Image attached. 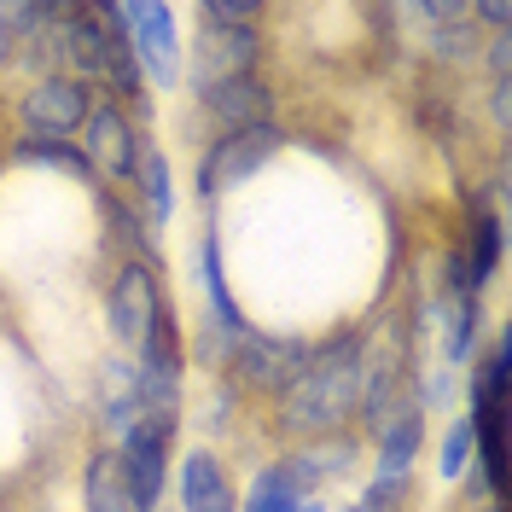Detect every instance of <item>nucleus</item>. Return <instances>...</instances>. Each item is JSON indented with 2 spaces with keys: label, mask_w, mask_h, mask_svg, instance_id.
<instances>
[{
  "label": "nucleus",
  "mask_w": 512,
  "mask_h": 512,
  "mask_svg": "<svg viewBox=\"0 0 512 512\" xmlns=\"http://www.w3.org/2000/svg\"><path fill=\"white\" fill-rule=\"evenodd\" d=\"M140 128H146V123H134V111H123L117 99H99L94 94V105H88V123L76 128V146H82V158H88V169H94L99 187H128Z\"/></svg>",
  "instance_id": "nucleus-8"
},
{
  "label": "nucleus",
  "mask_w": 512,
  "mask_h": 512,
  "mask_svg": "<svg viewBox=\"0 0 512 512\" xmlns=\"http://www.w3.org/2000/svg\"><path fill=\"white\" fill-rule=\"evenodd\" d=\"M88 105H94V88L64 70L24 76V88L12 99V128L30 140H76V128L88 123Z\"/></svg>",
  "instance_id": "nucleus-5"
},
{
  "label": "nucleus",
  "mask_w": 512,
  "mask_h": 512,
  "mask_svg": "<svg viewBox=\"0 0 512 512\" xmlns=\"http://www.w3.org/2000/svg\"><path fill=\"white\" fill-rule=\"evenodd\" d=\"M332 512H367V507H355V501H332Z\"/></svg>",
  "instance_id": "nucleus-24"
},
{
  "label": "nucleus",
  "mask_w": 512,
  "mask_h": 512,
  "mask_svg": "<svg viewBox=\"0 0 512 512\" xmlns=\"http://www.w3.org/2000/svg\"><path fill=\"white\" fill-rule=\"evenodd\" d=\"M297 512H332V501H326V495H309V501H303Z\"/></svg>",
  "instance_id": "nucleus-23"
},
{
  "label": "nucleus",
  "mask_w": 512,
  "mask_h": 512,
  "mask_svg": "<svg viewBox=\"0 0 512 512\" xmlns=\"http://www.w3.org/2000/svg\"><path fill=\"white\" fill-rule=\"evenodd\" d=\"M274 6L262 0H198L192 6V24H227V30H268Z\"/></svg>",
  "instance_id": "nucleus-20"
},
{
  "label": "nucleus",
  "mask_w": 512,
  "mask_h": 512,
  "mask_svg": "<svg viewBox=\"0 0 512 512\" xmlns=\"http://www.w3.org/2000/svg\"><path fill=\"white\" fill-rule=\"evenodd\" d=\"M274 460L291 472V483H297L303 495H326V501H332L338 483L361 478L367 443H361L355 431H332V437H309V443H280Z\"/></svg>",
  "instance_id": "nucleus-9"
},
{
  "label": "nucleus",
  "mask_w": 512,
  "mask_h": 512,
  "mask_svg": "<svg viewBox=\"0 0 512 512\" xmlns=\"http://www.w3.org/2000/svg\"><path fill=\"white\" fill-rule=\"evenodd\" d=\"M239 76H268V30H227V24H198L181 64V94L239 82Z\"/></svg>",
  "instance_id": "nucleus-4"
},
{
  "label": "nucleus",
  "mask_w": 512,
  "mask_h": 512,
  "mask_svg": "<svg viewBox=\"0 0 512 512\" xmlns=\"http://www.w3.org/2000/svg\"><path fill=\"white\" fill-rule=\"evenodd\" d=\"M454 512H507V507H495V501H460Z\"/></svg>",
  "instance_id": "nucleus-22"
},
{
  "label": "nucleus",
  "mask_w": 512,
  "mask_h": 512,
  "mask_svg": "<svg viewBox=\"0 0 512 512\" xmlns=\"http://www.w3.org/2000/svg\"><path fill=\"white\" fill-rule=\"evenodd\" d=\"M245 408H251V402H245L227 379H204V414H192V425H198L204 437H233V431H239L233 414L245 419Z\"/></svg>",
  "instance_id": "nucleus-19"
},
{
  "label": "nucleus",
  "mask_w": 512,
  "mask_h": 512,
  "mask_svg": "<svg viewBox=\"0 0 512 512\" xmlns=\"http://www.w3.org/2000/svg\"><path fill=\"white\" fill-rule=\"evenodd\" d=\"M472 454H478V437H472V419L448 414L443 431H437V483L460 489V478L472 472Z\"/></svg>",
  "instance_id": "nucleus-18"
},
{
  "label": "nucleus",
  "mask_w": 512,
  "mask_h": 512,
  "mask_svg": "<svg viewBox=\"0 0 512 512\" xmlns=\"http://www.w3.org/2000/svg\"><path fill=\"white\" fill-rule=\"evenodd\" d=\"M6 70H18V35H12L6 12H0V76H6Z\"/></svg>",
  "instance_id": "nucleus-21"
},
{
  "label": "nucleus",
  "mask_w": 512,
  "mask_h": 512,
  "mask_svg": "<svg viewBox=\"0 0 512 512\" xmlns=\"http://www.w3.org/2000/svg\"><path fill=\"white\" fill-rule=\"evenodd\" d=\"M303 501H309V495L291 483V472L274 454H268L251 478H245V489H239V512H297Z\"/></svg>",
  "instance_id": "nucleus-16"
},
{
  "label": "nucleus",
  "mask_w": 512,
  "mask_h": 512,
  "mask_svg": "<svg viewBox=\"0 0 512 512\" xmlns=\"http://www.w3.org/2000/svg\"><path fill=\"white\" fill-rule=\"evenodd\" d=\"M192 117L204 123L198 140L210 134H233V128H262V123H280V88L274 76H239V82H216V88H198L187 94Z\"/></svg>",
  "instance_id": "nucleus-6"
},
{
  "label": "nucleus",
  "mask_w": 512,
  "mask_h": 512,
  "mask_svg": "<svg viewBox=\"0 0 512 512\" xmlns=\"http://www.w3.org/2000/svg\"><path fill=\"white\" fill-rule=\"evenodd\" d=\"M76 507L82 512H140L111 448H99V443L82 448V466H76Z\"/></svg>",
  "instance_id": "nucleus-15"
},
{
  "label": "nucleus",
  "mask_w": 512,
  "mask_h": 512,
  "mask_svg": "<svg viewBox=\"0 0 512 512\" xmlns=\"http://www.w3.org/2000/svg\"><path fill=\"white\" fill-rule=\"evenodd\" d=\"M361 373H367V320L320 332L309 361L297 367V379L268 402L274 437L280 443H309V437L350 431L355 402H361Z\"/></svg>",
  "instance_id": "nucleus-1"
},
{
  "label": "nucleus",
  "mask_w": 512,
  "mask_h": 512,
  "mask_svg": "<svg viewBox=\"0 0 512 512\" xmlns=\"http://www.w3.org/2000/svg\"><path fill=\"white\" fill-rule=\"evenodd\" d=\"M192 286H198V320L216 326V332H245L251 315L239 303V286H233V268H227V233L216 222L198 227L192 239Z\"/></svg>",
  "instance_id": "nucleus-7"
},
{
  "label": "nucleus",
  "mask_w": 512,
  "mask_h": 512,
  "mask_svg": "<svg viewBox=\"0 0 512 512\" xmlns=\"http://www.w3.org/2000/svg\"><path fill=\"white\" fill-rule=\"evenodd\" d=\"M128 198L146 210V222L175 227L181 216V181H175V163H169V146L158 140V128H140V146H134V169H128Z\"/></svg>",
  "instance_id": "nucleus-12"
},
{
  "label": "nucleus",
  "mask_w": 512,
  "mask_h": 512,
  "mask_svg": "<svg viewBox=\"0 0 512 512\" xmlns=\"http://www.w3.org/2000/svg\"><path fill=\"white\" fill-rule=\"evenodd\" d=\"M169 501L181 512H239V483L233 466L216 443H192L175 454V478H169Z\"/></svg>",
  "instance_id": "nucleus-10"
},
{
  "label": "nucleus",
  "mask_w": 512,
  "mask_h": 512,
  "mask_svg": "<svg viewBox=\"0 0 512 512\" xmlns=\"http://www.w3.org/2000/svg\"><path fill=\"white\" fill-rule=\"evenodd\" d=\"M94 216H99V251L111 262L134 256V262H158L163 268V233L146 222V210L123 187H94Z\"/></svg>",
  "instance_id": "nucleus-11"
},
{
  "label": "nucleus",
  "mask_w": 512,
  "mask_h": 512,
  "mask_svg": "<svg viewBox=\"0 0 512 512\" xmlns=\"http://www.w3.org/2000/svg\"><path fill=\"white\" fill-rule=\"evenodd\" d=\"M117 24L128 35V53L140 64L146 94H181V64H187V30L181 6L169 0H117Z\"/></svg>",
  "instance_id": "nucleus-3"
},
{
  "label": "nucleus",
  "mask_w": 512,
  "mask_h": 512,
  "mask_svg": "<svg viewBox=\"0 0 512 512\" xmlns=\"http://www.w3.org/2000/svg\"><path fill=\"white\" fill-rule=\"evenodd\" d=\"M0 163L6 169H35V175H59V181H70V187H82V192L99 187L76 140H30V134H12Z\"/></svg>",
  "instance_id": "nucleus-14"
},
{
  "label": "nucleus",
  "mask_w": 512,
  "mask_h": 512,
  "mask_svg": "<svg viewBox=\"0 0 512 512\" xmlns=\"http://www.w3.org/2000/svg\"><path fill=\"white\" fill-rule=\"evenodd\" d=\"M286 152H291V128L286 123L210 134V140H198V158H192V198H198L204 210H216V204H227V198H239L245 187H256Z\"/></svg>",
  "instance_id": "nucleus-2"
},
{
  "label": "nucleus",
  "mask_w": 512,
  "mask_h": 512,
  "mask_svg": "<svg viewBox=\"0 0 512 512\" xmlns=\"http://www.w3.org/2000/svg\"><path fill=\"white\" fill-rule=\"evenodd\" d=\"M448 245L460 251L478 297H489L507 268V210H460V227L448 233Z\"/></svg>",
  "instance_id": "nucleus-13"
},
{
  "label": "nucleus",
  "mask_w": 512,
  "mask_h": 512,
  "mask_svg": "<svg viewBox=\"0 0 512 512\" xmlns=\"http://www.w3.org/2000/svg\"><path fill=\"white\" fill-rule=\"evenodd\" d=\"M419 501V472H361V495H355V507L367 512H414Z\"/></svg>",
  "instance_id": "nucleus-17"
}]
</instances>
